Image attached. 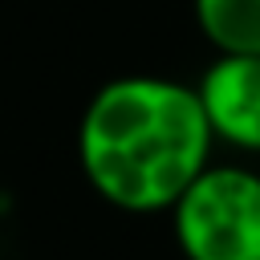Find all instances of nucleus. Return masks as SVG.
<instances>
[{"instance_id":"1","label":"nucleus","mask_w":260,"mask_h":260,"mask_svg":"<svg viewBox=\"0 0 260 260\" xmlns=\"http://www.w3.org/2000/svg\"><path fill=\"white\" fill-rule=\"evenodd\" d=\"M215 138L191 81L126 73L102 81L77 118V167L98 199L130 215L167 211L211 162Z\"/></svg>"},{"instance_id":"4","label":"nucleus","mask_w":260,"mask_h":260,"mask_svg":"<svg viewBox=\"0 0 260 260\" xmlns=\"http://www.w3.org/2000/svg\"><path fill=\"white\" fill-rule=\"evenodd\" d=\"M215 53H260V0H191Z\"/></svg>"},{"instance_id":"3","label":"nucleus","mask_w":260,"mask_h":260,"mask_svg":"<svg viewBox=\"0 0 260 260\" xmlns=\"http://www.w3.org/2000/svg\"><path fill=\"white\" fill-rule=\"evenodd\" d=\"M191 85L215 146L260 158V53H215Z\"/></svg>"},{"instance_id":"2","label":"nucleus","mask_w":260,"mask_h":260,"mask_svg":"<svg viewBox=\"0 0 260 260\" xmlns=\"http://www.w3.org/2000/svg\"><path fill=\"white\" fill-rule=\"evenodd\" d=\"M183 260H260V171L207 162L167 207Z\"/></svg>"}]
</instances>
